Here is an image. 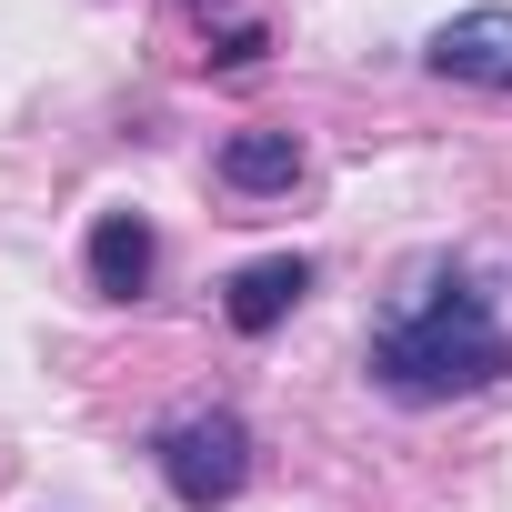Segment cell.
Instances as JSON below:
<instances>
[{
	"mask_svg": "<svg viewBox=\"0 0 512 512\" xmlns=\"http://www.w3.org/2000/svg\"><path fill=\"white\" fill-rule=\"evenodd\" d=\"M502 372H512V332L492 322V302L462 272L402 282V302L372 332V382L402 402H462V392H492Z\"/></svg>",
	"mask_w": 512,
	"mask_h": 512,
	"instance_id": "cell-1",
	"label": "cell"
},
{
	"mask_svg": "<svg viewBox=\"0 0 512 512\" xmlns=\"http://www.w3.org/2000/svg\"><path fill=\"white\" fill-rule=\"evenodd\" d=\"M191 11H221V0H191Z\"/></svg>",
	"mask_w": 512,
	"mask_h": 512,
	"instance_id": "cell-7",
	"label": "cell"
},
{
	"mask_svg": "<svg viewBox=\"0 0 512 512\" xmlns=\"http://www.w3.org/2000/svg\"><path fill=\"white\" fill-rule=\"evenodd\" d=\"M151 272H161L151 221H141V211H101V221H91V292L131 302V292H151Z\"/></svg>",
	"mask_w": 512,
	"mask_h": 512,
	"instance_id": "cell-4",
	"label": "cell"
},
{
	"mask_svg": "<svg viewBox=\"0 0 512 512\" xmlns=\"http://www.w3.org/2000/svg\"><path fill=\"white\" fill-rule=\"evenodd\" d=\"M422 61H432L442 81H462V91H512V11H462V21H442Z\"/></svg>",
	"mask_w": 512,
	"mask_h": 512,
	"instance_id": "cell-3",
	"label": "cell"
},
{
	"mask_svg": "<svg viewBox=\"0 0 512 512\" xmlns=\"http://www.w3.org/2000/svg\"><path fill=\"white\" fill-rule=\"evenodd\" d=\"M312 292V262L302 251H272V262H251V272H231V292H221V312H231V332H272L292 302Z\"/></svg>",
	"mask_w": 512,
	"mask_h": 512,
	"instance_id": "cell-5",
	"label": "cell"
},
{
	"mask_svg": "<svg viewBox=\"0 0 512 512\" xmlns=\"http://www.w3.org/2000/svg\"><path fill=\"white\" fill-rule=\"evenodd\" d=\"M221 181L231 191H292L302 181V141L292 131H231L221 141Z\"/></svg>",
	"mask_w": 512,
	"mask_h": 512,
	"instance_id": "cell-6",
	"label": "cell"
},
{
	"mask_svg": "<svg viewBox=\"0 0 512 512\" xmlns=\"http://www.w3.org/2000/svg\"><path fill=\"white\" fill-rule=\"evenodd\" d=\"M151 462L191 512H211V502H231L251 482V432H241V412H171L151 432Z\"/></svg>",
	"mask_w": 512,
	"mask_h": 512,
	"instance_id": "cell-2",
	"label": "cell"
}]
</instances>
